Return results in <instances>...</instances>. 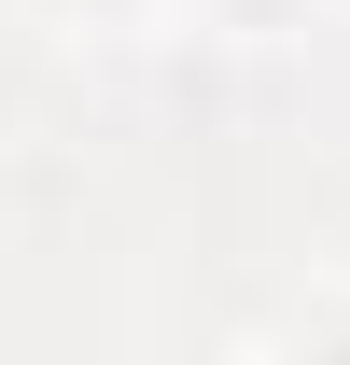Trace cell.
Masks as SVG:
<instances>
[{"instance_id": "cell-1", "label": "cell", "mask_w": 350, "mask_h": 365, "mask_svg": "<svg viewBox=\"0 0 350 365\" xmlns=\"http://www.w3.org/2000/svg\"><path fill=\"white\" fill-rule=\"evenodd\" d=\"M238 14H266V0H238Z\"/></svg>"}]
</instances>
